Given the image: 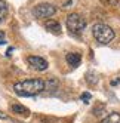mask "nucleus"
<instances>
[{
	"mask_svg": "<svg viewBox=\"0 0 120 123\" xmlns=\"http://www.w3.org/2000/svg\"><path fill=\"white\" fill-rule=\"evenodd\" d=\"M13 91L19 96H34L45 91V82L42 79H28L13 85Z\"/></svg>",
	"mask_w": 120,
	"mask_h": 123,
	"instance_id": "obj_1",
	"label": "nucleus"
},
{
	"mask_svg": "<svg viewBox=\"0 0 120 123\" xmlns=\"http://www.w3.org/2000/svg\"><path fill=\"white\" fill-rule=\"evenodd\" d=\"M92 34L95 37L96 42H99L101 45H108L114 40L116 34H114V30L107 24H102V22H98L92 27Z\"/></svg>",
	"mask_w": 120,
	"mask_h": 123,
	"instance_id": "obj_2",
	"label": "nucleus"
},
{
	"mask_svg": "<svg viewBox=\"0 0 120 123\" xmlns=\"http://www.w3.org/2000/svg\"><path fill=\"white\" fill-rule=\"evenodd\" d=\"M65 24H67L68 31L73 33V34H80L86 28V21H84V18H82L79 13H70L65 19Z\"/></svg>",
	"mask_w": 120,
	"mask_h": 123,
	"instance_id": "obj_3",
	"label": "nucleus"
},
{
	"mask_svg": "<svg viewBox=\"0 0 120 123\" xmlns=\"http://www.w3.org/2000/svg\"><path fill=\"white\" fill-rule=\"evenodd\" d=\"M33 13L36 18H50L56 13V7L50 3H40L33 9Z\"/></svg>",
	"mask_w": 120,
	"mask_h": 123,
	"instance_id": "obj_4",
	"label": "nucleus"
},
{
	"mask_svg": "<svg viewBox=\"0 0 120 123\" xmlns=\"http://www.w3.org/2000/svg\"><path fill=\"white\" fill-rule=\"evenodd\" d=\"M27 62L33 70H36V71H45V70H48V67H49L48 61L45 58H42V56H28Z\"/></svg>",
	"mask_w": 120,
	"mask_h": 123,
	"instance_id": "obj_5",
	"label": "nucleus"
},
{
	"mask_svg": "<svg viewBox=\"0 0 120 123\" xmlns=\"http://www.w3.org/2000/svg\"><path fill=\"white\" fill-rule=\"evenodd\" d=\"M45 27L49 33H52V34H61V25H59L58 21L55 19H48L45 22Z\"/></svg>",
	"mask_w": 120,
	"mask_h": 123,
	"instance_id": "obj_6",
	"label": "nucleus"
},
{
	"mask_svg": "<svg viewBox=\"0 0 120 123\" xmlns=\"http://www.w3.org/2000/svg\"><path fill=\"white\" fill-rule=\"evenodd\" d=\"M11 110L15 114H18V116H24V117H28L30 116V110L27 107H24V105H21V104H12L11 105Z\"/></svg>",
	"mask_w": 120,
	"mask_h": 123,
	"instance_id": "obj_7",
	"label": "nucleus"
},
{
	"mask_svg": "<svg viewBox=\"0 0 120 123\" xmlns=\"http://www.w3.org/2000/svg\"><path fill=\"white\" fill-rule=\"evenodd\" d=\"M65 59H67V62L70 64L71 67H77L80 64V61H82V55L76 54V52H70V54H67Z\"/></svg>",
	"mask_w": 120,
	"mask_h": 123,
	"instance_id": "obj_8",
	"label": "nucleus"
},
{
	"mask_svg": "<svg viewBox=\"0 0 120 123\" xmlns=\"http://www.w3.org/2000/svg\"><path fill=\"white\" fill-rule=\"evenodd\" d=\"M101 123H120V113H111L105 119H102Z\"/></svg>",
	"mask_w": 120,
	"mask_h": 123,
	"instance_id": "obj_9",
	"label": "nucleus"
},
{
	"mask_svg": "<svg viewBox=\"0 0 120 123\" xmlns=\"http://www.w3.org/2000/svg\"><path fill=\"white\" fill-rule=\"evenodd\" d=\"M7 15V5L5 0H0V22H2Z\"/></svg>",
	"mask_w": 120,
	"mask_h": 123,
	"instance_id": "obj_10",
	"label": "nucleus"
},
{
	"mask_svg": "<svg viewBox=\"0 0 120 123\" xmlns=\"http://www.w3.org/2000/svg\"><path fill=\"white\" fill-rule=\"evenodd\" d=\"M56 87H58V80H56V79H49L48 82H45V89L55 91Z\"/></svg>",
	"mask_w": 120,
	"mask_h": 123,
	"instance_id": "obj_11",
	"label": "nucleus"
},
{
	"mask_svg": "<svg viewBox=\"0 0 120 123\" xmlns=\"http://www.w3.org/2000/svg\"><path fill=\"white\" fill-rule=\"evenodd\" d=\"M104 107H96V108H93V116H96V117H99V116H104Z\"/></svg>",
	"mask_w": 120,
	"mask_h": 123,
	"instance_id": "obj_12",
	"label": "nucleus"
},
{
	"mask_svg": "<svg viewBox=\"0 0 120 123\" xmlns=\"http://www.w3.org/2000/svg\"><path fill=\"white\" fill-rule=\"evenodd\" d=\"M80 98H82V101H83V102H89V101H90V93L84 92V93H82Z\"/></svg>",
	"mask_w": 120,
	"mask_h": 123,
	"instance_id": "obj_13",
	"label": "nucleus"
},
{
	"mask_svg": "<svg viewBox=\"0 0 120 123\" xmlns=\"http://www.w3.org/2000/svg\"><path fill=\"white\" fill-rule=\"evenodd\" d=\"M3 43H5V33L0 31V45H3Z\"/></svg>",
	"mask_w": 120,
	"mask_h": 123,
	"instance_id": "obj_14",
	"label": "nucleus"
},
{
	"mask_svg": "<svg viewBox=\"0 0 120 123\" xmlns=\"http://www.w3.org/2000/svg\"><path fill=\"white\" fill-rule=\"evenodd\" d=\"M119 82H120V79H116V80H111V85H113V86H114V85H117Z\"/></svg>",
	"mask_w": 120,
	"mask_h": 123,
	"instance_id": "obj_15",
	"label": "nucleus"
},
{
	"mask_svg": "<svg viewBox=\"0 0 120 123\" xmlns=\"http://www.w3.org/2000/svg\"><path fill=\"white\" fill-rule=\"evenodd\" d=\"M0 119H7V116H6V114H3L2 111H0Z\"/></svg>",
	"mask_w": 120,
	"mask_h": 123,
	"instance_id": "obj_16",
	"label": "nucleus"
},
{
	"mask_svg": "<svg viewBox=\"0 0 120 123\" xmlns=\"http://www.w3.org/2000/svg\"><path fill=\"white\" fill-rule=\"evenodd\" d=\"M70 5H71V2H67V3H64V7H70Z\"/></svg>",
	"mask_w": 120,
	"mask_h": 123,
	"instance_id": "obj_17",
	"label": "nucleus"
}]
</instances>
